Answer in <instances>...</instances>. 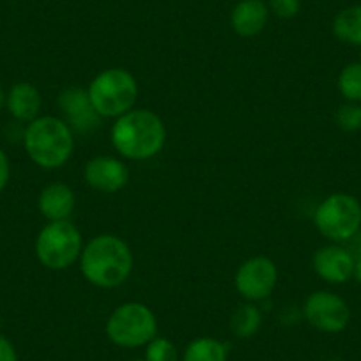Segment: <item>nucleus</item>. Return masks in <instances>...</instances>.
Masks as SVG:
<instances>
[{"instance_id": "nucleus-1", "label": "nucleus", "mask_w": 361, "mask_h": 361, "mask_svg": "<svg viewBox=\"0 0 361 361\" xmlns=\"http://www.w3.org/2000/svg\"><path fill=\"white\" fill-rule=\"evenodd\" d=\"M133 269V253L121 238L112 234L90 239L80 255V271L89 283L114 289L124 283Z\"/></svg>"}, {"instance_id": "nucleus-2", "label": "nucleus", "mask_w": 361, "mask_h": 361, "mask_svg": "<svg viewBox=\"0 0 361 361\" xmlns=\"http://www.w3.org/2000/svg\"><path fill=\"white\" fill-rule=\"evenodd\" d=\"M110 138L121 156L133 161L154 158L166 142V128L159 116L147 109L130 110L117 117Z\"/></svg>"}, {"instance_id": "nucleus-3", "label": "nucleus", "mask_w": 361, "mask_h": 361, "mask_svg": "<svg viewBox=\"0 0 361 361\" xmlns=\"http://www.w3.org/2000/svg\"><path fill=\"white\" fill-rule=\"evenodd\" d=\"M23 147L37 166L47 170L61 169L75 149L73 130L64 119L43 116L27 124Z\"/></svg>"}, {"instance_id": "nucleus-4", "label": "nucleus", "mask_w": 361, "mask_h": 361, "mask_svg": "<svg viewBox=\"0 0 361 361\" xmlns=\"http://www.w3.org/2000/svg\"><path fill=\"white\" fill-rule=\"evenodd\" d=\"M89 99L99 117H121L133 110L138 98V83L130 71L110 68L90 82Z\"/></svg>"}, {"instance_id": "nucleus-5", "label": "nucleus", "mask_w": 361, "mask_h": 361, "mask_svg": "<svg viewBox=\"0 0 361 361\" xmlns=\"http://www.w3.org/2000/svg\"><path fill=\"white\" fill-rule=\"evenodd\" d=\"M105 329L112 343L124 349H137L158 336V321L147 305L131 301L112 312Z\"/></svg>"}, {"instance_id": "nucleus-6", "label": "nucleus", "mask_w": 361, "mask_h": 361, "mask_svg": "<svg viewBox=\"0 0 361 361\" xmlns=\"http://www.w3.org/2000/svg\"><path fill=\"white\" fill-rule=\"evenodd\" d=\"M314 224L326 239L343 243L361 228V204L349 193H333L315 209Z\"/></svg>"}, {"instance_id": "nucleus-7", "label": "nucleus", "mask_w": 361, "mask_h": 361, "mask_svg": "<svg viewBox=\"0 0 361 361\" xmlns=\"http://www.w3.org/2000/svg\"><path fill=\"white\" fill-rule=\"evenodd\" d=\"M83 250L78 227L68 220L50 221L36 239V255L44 267L62 271L80 259Z\"/></svg>"}, {"instance_id": "nucleus-8", "label": "nucleus", "mask_w": 361, "mask_h": 361, "mask_svg": "<svg viewBox=\"0 0 361 361\" xmlns=\"http://www.w3.org/2000/svg\"><path fill=\"white\" fill-rule=\"evenodd\" d=\"M303 317L322 333H340L350 321V308L345 301L329 290H315L305 300Z\"/></svg>"}, {"instance_id": "nucleus-9", "label": "nucleus", "mask_w": 361, "mask_h": 361, "mask_svg": "<svg viewBox=\"0 0 361 361\" xmlns=\"http://www.w3.org/2000/svg\"><path fill=\"white\" fill-rule=\"evenodd\" d=\"M279 282V269L267 257H252L235 273V289L246 301H262L273 293Z\"/></svg>"}, {"instance_id": "nucleus-10", "label": "nucleus", "mask_w": 361, "mask_h": 361, "mask_svg": "<svg viewBox=\"0 0 361 361\" xmlns=\"http://www.w3.org/2000/svg\"><path fill=\"white\" fill-rule=\"evenodd\" d=\"M87 185L96 192L117 193L128 185L130 172L121 159L110 156H96L89 159L83 170Z\"/></svg>"}, {"instance_id": "nucleus-11", "label": "nucleus", "mask_w": 361, "mask_h": 361, "mask_svg": "<svg viewBox=\"0 0 361 361\" xmlns=\"http://www.w3.org/2000/svg\"><path fill=\"white\" fill-rule=\"evenodd\" d=\"M59 106L66 117V123L71 130L80 133H89L99 126L102 117L96 114L89 99V92L80 87H68L59 94Z\"/></svg>"}, {"instance_id": "nucleus-12", "label": "nucleus", "mask_w": 361, "mask_h": 361, "mask_svg": "<svg viewBox=\"0 0 361 361\" xmlns=\"http://www.w3.org/2000/svg\"><path fill=\"white\" fill-rule=\"evenodd\" d=\"M354 262L356 259L347 248L338 245L322 246L314 255V269L324 282L345 283L354 275Z\"/></svg>"}, {"instance_id": "nucleus-13", "label": "nucleus", "mask_w": 361, "mask_h": 361, "mask_svg": "<svg viewBox=\"0 0 361 361\" xmlns=\"http://www.w3.org/2000/svg\"><path fill=\"white\" fill-rule=\"evenodd\" d=\"M269 20V8L262 0H241L231 13V25L238 36L253 37L262 32Z\"/></svg>"}, {"instance_id": "nucleus-14", "label": "nucleus", "mask_w": 361, "mask_h": 361, "mask_svg": "<svg viewBox=\"0 0 361 361\" xmlns=\"http://www.w3.org/2000/svg\"><path fill=\"white\" fill-rule=\"evenodd\" d=\"M75 192L68 185H62V183L48 185L41 192L39 200H37L41 214L50 221L68 220L71 216L73 209H75Z\"/></svg>"}, {"instance_id": "nucleus-15", "label": "nucleus", "mask_w": 361, "mask_h": 361, "mask_svg": "<svg viewBox=\"0 0 361 361\" xmlns=\"http://www.w3.org/2000/svg\"><path fill=\"white\" fill-rule=\"evenodd\" d=\"M6 106L16 121L32 123L39 117L41 94L39 90L29 82H18L9 89L6 96Z\"/></svg>"}, {"instance_id": "nucleus-16", "label": "nucleus", "mask_w": 361, "mask_h": 361, "mask_svg": "<svg viewBox=\"0 0 361 361\" xmlns=\"http://www.w3.org/2000/svg\"><path fill=\"white\" fill-rule=\"evenodd\" d=\"M333 34L342 43L361 48V4L349 6L335 16Z\"/></svg>"}, {"instance_id": "nucleus-17", "label": "nucleus", "mask_w": 361, "mask_h": 361, "mask_svg": "<svg viewBox=\"0 0 361 361\" xmlns=\"http://www.w3.org/2000/svg\"><path fill=\"white\" fill-rule=\"evenodd\" d=\"M228 350L224 342L211 336L192 340L183 353V361H227Z\"/></svg>"}, {"instance_id": "nucleus-18", "label": "nucleus", "mask_w": 361, "mask_h": 361, "mask_svg": "<svg viewBox=\"0 0 361 361\" xmlns=\"http://www.w3.org/2000/svg\"><path fill=\"white\" fill-rule=\"evenodd\" d=\"M262 324V314L253 303L239 307L231 317V329L239 338H252Z\"/></svg>"}, {"instance_id": "nucleus-19", "label": "nucleus", "mask_w": 361, "mask_h": 361, "mask_svg": "<svg viewBox=\"0 0 361 361\" xmlns=\"http://www.w3.org/2000/svg\"><path fill=\"white\" fill-rule=\"evenodd\" d=\"M338 92L345 102L361 103V62H350L340 71L336 78Z\"/></svg>"}, {"instance_id": "nucleus-20", "label": "nucleus", "mask_w": 361, "mask_h": 361, "mask_svg": "<svg viewBox=\"0 0 361 361\" xmlns=\"http://www.w3.org/2000/svg\"><path fill=\"white\" fill-rule=\"evenodd\" d=\"M145 361H179V350L163 336H154L151 342L145 345Z\"/></svg>"}, {"instance_id": "nucleus-21", "label": "nucleus", "mask_w": 361, "mask_h": 361, "mask_svg": "<svg viewBox=\"0 0 361 361\" xmlns=\"http://www.w3.org/2000/svg\"><path fill=\"white\" fill-rule=\"evenodd\" d=\"M336 124L347 133L361 130V103H343L336 110Z\"/></svg>"}, {"instance_id": "nucleus-22", "label": "nucleus", "mask_w": 361, "mask_h": 361, "mask_svg": "<svg viewBox=\"0 0 361 361\" xmlns=\"http://www.w3.org/2000/svg\"><path fill=\"white\" fill-rule=\"evenodd\" d=\"M269 13L283 20H290L300 13L301 0H267Z\"/></svg>"}, {"instance_id": "nucleus-23", "label": "nucleus", "mask_w": 361, "mask_h": 361, "mask_svg": "<svg viewBox=\"0 0 361 361\" xmlns=\"http://www.w3.org/2000/svg\"><path fill=\"white\" fill-rule=\"evenodd\" d=\"M0 361H18V353L11 340L0 335Z\"/></svg>"}, {"instance_id": "nucleus-24", "label": "nucleus", "mask_w": 361, "mask_h": 361, "mask_svg": "<svg viewBox=\"0 0 361 361\" xmlns=\"http://www.w3.org/2000/svg\"><path fill=\"white\" fill-rule=\"evenodd\" d=\"M9 177H11V163H9L8 154L0 149V192L8 186Z\"/></svg>"}, {"instance_id": "nucleus-25", "label": "nucleus", "mask_w": 361, "mask_h": 361, "mask_svg": "<svg viewBox=\"0 0 361 361\" xmlns=\"http://www.w3.org/2000/svg\"><path fill=\"white\" fill-rule=\"evenodd\" d=\"M354 279H356V282L361 286V255L357 257L356 262H354Z\"/></svg>"}, {"instance_id": "nucleus-26", "label": "nucleus", "mask_w": 361, "mask_h": 361, "mask_svg": "<svg viewBox=\"0 0 361 361\" xmlns=\"http://www.w3.org/2000/svg\"><path fill=\"white\" fill-rule=\"evenodd\" d=\"M6 96H8V94H6L4 89H2V85H0V110L6 106Z\"/></svg>"}, {"instance_id": "nucleus-27", "label": "nucleus", "mask_w": 361, "mask_h": 361, "mask_svg": "<svg viewBox=\"0 0 361 361\" xmlns=\"http://www.w3.org/2000/svg\"><path fill=\"white\" fill-rule=\"evenodd\" d=\"M324 361H342V360H340V357H328V360Z\"/></svg>"}, {"instance_id": "nucleus-28", "label": "nucleus", "mask_w": 361, "mask_h": 361, "mask_svg": "<svg viewBox=\"0 0 361 361\" xmlns=\"http://www.w3.org/2000/svg\"><path fill=\"white\" fill-rule=\"evenodd\" d=\"M130 361H145V360H142V357H133V360H130Z\"/></svg>"}, {"instance_id": "nucleus-29", "label": "nucleus", "mask_w": 361, "mask_h": 361, "mask_svg": "<svg viewBox=\"0 0 361 361\" xmlns=\"http://www.w3.org/2000/svg\"><path fill=\"white\" fill-rule=\"evenodd\" d=\"M360 62H361V48H360Z\"/></svg>"}]
</instances>
